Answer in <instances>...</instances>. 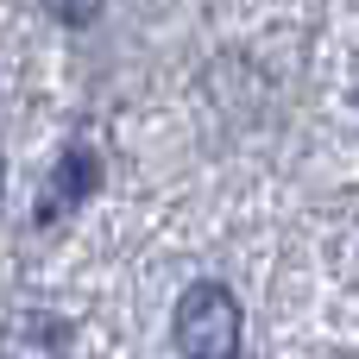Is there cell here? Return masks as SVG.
Returning <instances> with one entry per match:
<instances>
[{
  "instance_id": "obj_2",
  "label": "cell",
  "mask_w": 359,
  "mask_h": 359,
  "mask_svg": "<svg viewBox=\"0 0 359 359\" xmlns=\"http://www.w3.org/2000/svg\"><path fill=\"white\" fill-rule=\"evenodd\" d=\"M95 183H101V158H95L88 145L63 151V158H57V170H50V189H44V202H38V227H50V221H63L76 202H88V196H95Z\"/></svg>"
},
{
  "instance_id": "obj_1",
  "label": "cell",
  "mask_w": 359,
  "mask_h": 359,
  "mask_svg": "<svg viewBox=\"0 0 359 359\" xmlns=\"http://www.w3.org/2000/svg\"><path fill=\"white\" fill-rule=\"evenodd\" d=\"M177 353L183 359H233L240 353V303L227 284H189L170 316Z\"/></svg>"
},
{
  "instance_id": "obj_4",
  "label": "cell",
  "mask_w": 359,
  "mask_h": 359,
  "mask_svg": "<svg viewBox=\"0 0 359 359\" xmlns=\"http://www.w3.org/2000/svg\"><path fill=\"white\" fill-rule=\"evenodd\" d=\"M50 13H57L63 25H88V19L101 13V0H50Z\"/></svg>"
},
{
  "instance_id": "obj_3",
  "label": "cell",
  "mask_w": 359,
  "mask_h": 359,
  "mask_svg": "<svg viewBox=\"0 0 359 359\" xmlns=\"http://www.w3.org/2000/svg\"><path fill=\"white\" fill-rule=\"evenodd\" d=\"M0 359H69V328L44 309H25L0 328Z\"/></svg>"
}]
</instances>
